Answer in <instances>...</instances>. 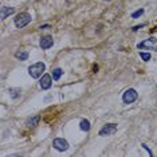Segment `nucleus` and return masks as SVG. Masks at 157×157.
<instances>
[{"mask_svg": "<svg viewBox=\"0 0 157 157\" xmlns=\"http://www.w3.org/2000/svg\"><path fill=\"white\" fill-rule=\"evenodd\" d=\"M44 70H46V65H44L43 62H38V63H34V65H31L28 67V73L32 78H40L42 74L44 73Z\"/></svg>", "mask_w": 157, "mask_h": 157, "instance_id": "obj_1", "label": "nucleus"}, {"mask_svg": "<svg viewBox=\"0 0 157 157\" xmlns=\"http://www.w3.org/2000/svg\"><path fill=\"white\" fill-rule=\"evenodd\" d=\"M31 20H32V17H31V15L28 12H20L15 17V26H16L17 28H23V27H26L28 23H31Z\"/></svg>", "mask_w": 157, "mask_h": 157, "instance_id": "obj_2", "label": "nucleus"}, {"mask_svg": "<svg viewBox=\"0 0 157 157\" xmlns=\"http://www.w3.org/2000/svg\"><path fill=\"white\" fill-rule=\"evenodd\" d=\"M136 100H137V92H136L134 89H128L126 92L122 94V101L125 104H132Z\"/></svg>", "mask_w": 157, "mask_h": 157, "instance_id": "obj_3", "label": "nucleus"}, {"mask_svg": "<svg viewBox=\"0 0 157 157\" xmlns=\"http://www.w3.org/2000/svg\"><path fill=\"white\" fill-rule=\"evenodd\" d=\"M52 144H54V148L59 150V152H65V150L69 149V142L65 138H55Z\"/></svg>", "mask_w": 157, "mask_h": 157, "instance_id": "obj_4", "label": "nucleus"}, {"mask_svg": "<svg viewBox=\"0 0 157 157\" xmlns=\"http://www.w3.org/2000/svg\"><path fill=\"white\" fill-rule=\"evenodd\" d=\"M117 130V125L116 124H106L102 129L100 130V136H110Z\"/></svg>", "mask_w": 157, "mask_h": 157, "instance_id": "obj_5", "label": "nucleus"}, {"mask_svg": "<svg viewBox=\"0 0 157 157\" xmlns=\"http://www.w3.org/2000/svg\"><path fill=\"white\" fill-rule=\"evenodd\" d=\"M39 85H40V87H42L43 90H48V89L51 87V85H52V77L51 75H48V74H43Z\"/></svg>", "mask_w": 157, "mask_h": 157, "instance_id": "obj_6", "label": "nucleus"}, {"mask_svg": "<svg viewBox=\"0 0 157 157\" xmlns=\"http://www.w3.org/2000/svg\"><path fill=\"white\" fill-rule=\"evenodd\" d=\"M52 44H54V39L50 35H46V36L40 38V47L43 50H48L50 47H52Z\"/></svg>", "mask_w": 157, "mask_h": 157, "instance_id": "obj_7", "label": "nucleus"}, {"mask_svg": "<svg viewBox=\"0 0 157 157\" xmlns=\"http://www.w3.org/2000/svg\"><path fill=\"white\" fill-rule=\"evenodd\" d=\"M39 121H40L39 116H32V117H30L28 120H27V126H28V128H35V126H38Z\"/></svg>", "mask_w": 157, "mask_h": 157, "instance_id": "obj_8", "label": "nucleus"}, {"mask_svg": "<svg viewBox=\"0 0 157 157\" xmlns=\"http://www.w3.org/2000/svg\"><path fill=\"white\" fill-rule=\"evenodd\" d=\"M15 12V8H11V7H1V19H5L7 16L12 15Z\"/></svg>", "mask_w": 157, "mask_h": 157, "instance_id": "obj_9", "label": "nucleus"}, {"mask_svg": "<svg viewBox=\"0 0 157 157\" xmlns=\"http://www.w3.org/2000/svg\"><path fill=\"white\" fill-rule=\"evenodd\" d=\"M62 74H63L62 69H59V67L54 69V70H52V79H54V81H58V79L62 77Z\"/></svg>", "mask_w": 157, "mask_h": 157, "instance_id": "obj_10", "label": "nucleus"}, {"mask_svg": "<svg viewBox=\"0 0 157 157\" xmlns=\"http://www.w3.org/2000/svg\"><path fill=\"white\" fill-rule=\"evenodd\" d=\"M79 128H81V130H83V132H89L90 130V122L87 121V120H82L81 124H79Z\"/></svg>", "mask_w": 157, "mask_h": 157, "instance_id": "obj_11", "label": "nucleus"}, {"mask_svg": "<svg viewBox=\"0 0 157 157\" xmlns=\"http://www.w3.org/2000/svg\"><path fill=\"white\" fill-rule=\"evenodd\" d=\"M8 92H9V94H11V98H13V100L19 98L20 94H22V90H20V89H9Z\"/></svg>", "mask_w": 157, "mask_h": 157, "instance_id": "obj_12", "label": "nucleus"}, {"mask_svg": "<svg viewBox=\"0 0 157 157\" xmlns=\"http://www.w3.org/2000/svg\"><path fill=\"white\" fill-rule=\"evenodd\" d=\"M15 57L17 58V59H20V61H26L27 58H28V52L27 51H19L15 54Z\"/></svg>", "mask_w": 157, "mask_h": 157, "instance_id": "obj_13", "label": "nucleus"}, {"mask_svg": "<svg viewBox=\"0 0 157 157\" xmlns=\"http://www.w3.org/2000/svg\"><path fill=\"white\" fill-rule=\"evenodd\" d=\"M140 57L142 58L145 62L150 61V54H149V52H140Z\"/></svg>", "mask_w": 157, "mask_h": 157, "instance_id": "obj_14", "label": "nucleus"}, {"mask_svg": "<svg viewBox=\"0 0 157 157\" xmlns=\"http://www.w3.org/2000/svg\"><path fill=\"white\" fill-rule=\"evenodd\" d=\"M142 13H144V9L141 8V9H138V11H136V12L132 13V17H138V16H141Z\"/></svg>", "mask_w": 157, "mask_h": 157, "instance_id": "obj_15", "label": "nucleus"}, {"mask_svg": "<svg viewBox=\"0 0 157 157\" xmlns=\"http://www.w3.org/2000/svg\"><path fill=\"white\" fill-rule=\"evenodd\" d=\"M141 27H144V24H140V26L134 27V28H133V31H137V30H138V28H141Z\"/></svg>", "mask_w": 157, "mask_h": 157, "instance_id": "obj_16", "label": "nucleus"}, {"mask_svg": "<svg viewBox=\"0 0 157 157\" xmlns=\"http://www.w3.org/2000/svg\"><path fill=\"white\" fill-rule=\"evenodd\" d=\"M142 146H144V148L146 149V150H148V152H149V154H152V152H150V149H149L148 146H146V145H145V144H142Z\"/></svg>", "mask_w": 157, "mask_h": 157, "instance_id": "obj_17", "label": "nucleus"}, {"mask_svg": "<svg viewBox=\"0 0 157 157\" xmlns=\"http://www.w3.org/2000/svg\"><path fill=\"white\" fill-rule=\"evenodd\" d=\"M106 1H110V0H106Z\"/></svg>", "mask_w": 157, "mask_h": 157, "instance_id": "obj_18", "label": "nucleus"}]
</instances>
